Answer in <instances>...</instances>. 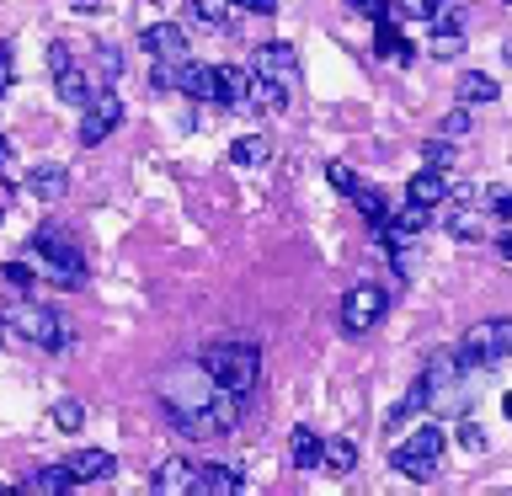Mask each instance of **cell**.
I'll use <instances>...</instances> for the list:
<instances>
[{
	"label": "cell",
	"mask_w": 512,
	"mask_h": 496,
	"mask_svg": "<svg viewBox=\"0 0 512 496\" xmlns=\"http://www.w3.org/2000/svg\"><path fill=\"white\" fill-rule=\"evenodd\" d=\"M352 203H358L363 208V219H368V230H384V219H390V208H384V198H379V192L374 187H358V192H352Z\"/></svg>",
	"instance_id": "cell-27"
},
{
	"label": "cell",
	"mask_w": 512,
	"mask_h": 496,
	"mask_svg": "<svg viewBox=\"0 0 512 496\" xmlns=\"http://www.w3.org/2000/svg\"><path fill=\"white\" fill-rule=\"evenodd\" d=\"M459 54H464V32H459V22H443L432 32V59H459Z\"/></svg>",
	"instance_id": "cell-28"
},
{
	"label": "cell",
	"mask_w": 512,
	"mask_h": 496,
	"mask_svg": "<svg viewBox=\"0 0 512 496\" xmlns=\"http://www.w3.org/2000/svg\"><path fill=\"white\" fill-rule=\"evenodd\" d=\"M6 86H11V48L0 43V96H6Z\"/></svg>",
	"instance_id": "cell-42"
},
{
	"label": "cell",
	"mask_w": 512,
	"mask_h": 496,
	"mask_svg": "<svg viewBox=\"0 0 512 496\" xmlns=\"http://www.w3.org/2000/svg\"><path fill=\"white\" fill-rule=\"evenodd\" d=\"M0 278H6L11 288H32V283H38V272H32L27 262H6V267H0Z\"/></svg>",
	"instance_id": "cell-34"
},
{
	"label": "cell",
	"mask_w": 512,
	"mask_h": 496,
	"mask_svg": "<svg viewBox=\"0 0 512 496\" xmlns=\"http://www.w3.org/2000/svg\"><path fill=\"white\" fill-rule=\"evenodd\" d=\"M374 48L390 64H411V43L400 38V27H390V22H379V38H374Z\"/></svg>",
	"instance_id": "cell-25"
},
{
	"label": "cell",
	"mask_w": 512,
	"mask_h": 496,
	"mask_svg": "<svg viewBox=\"0 0 512 496\" xmlns=\"http://www.w3.org/2000/svg\"><path fill=\"white\" fill-rule=\"evenodd\" d=\"M171 91H187L192 102H219V64L182 59V64H176V86Z\"/></svg>",
	"instance_id": "cell-10"
},
{
	"label": "cell",
	"mask_w": 512,
	"mask_h": 496,
	"mask_svg": "<svg viewBox=\"0 0 512 496\" xmlns=\"http://www.w3.org/2000/svg\"><path fill=\"white\" fill-rule=\"evenodd\" d=\"M267 155H272V144H267L262 134H251V139H235V144H230V160H235V166H262Z\"/></svg>",
	"instance_id": "cell-29"
},
{
	"label": "cell",
	"mask_w": 512,
	"mask_h": 496,
	"mask_svg": "<svg viewBox=\"0 0 512 496\" xmlns=\"http://www.w3.org/2000/svg\"><path fill=\"white\" fill-rule=\"evenodd\" d=\"M443 134H448V139L470 134V112H464V107H454V112H448V118H443Z\"/></svg>",
	"instance_id": "cell-38"
},
{
	"label": "cell",
	"mask_w": 512,
	"mask_h": 496,
	"mask_svg": "<svg viewBox=\"0 0 512 496\" xmlns=\"http://www.w3.org/2000/svg\"><path fill=\"white\" fill-rule=\"evenodd\" d=\"M54 86H59V96H64L70 107H91V96L102 91V86H96V75L75 70V64H70V70H59V75H54Z\"/></svg>",
	"instance_id": "cell-19"
},
{
	"label": "cell",
	"mask_w": 512,
	"mask_h": 496,
	"mask_svg": "<svg viewBox=\"0 0 512 496\" xmlns=\"http://www.w3.org/2000/svg\"><path fill=\"white\" fill-rule=\"evenodd\" d=\"M288 448H294V470H320V464H326V443H320L315 427H294Z\"/></svg>",
	"instance_id": "cell-21"
},
{
	"label": "cell",
	"mask_w": 512,
	"mask_h": 496,
	"mask_svg": "<svg viewBox=\"0 0 512 496\" xmlns=\"http://www.w3.org/2000/svg\"><path fill=\"white\" fill-rule=\"evenodd\" d=\"M192 475H198V464L187 459H166L155 470V491H192Z\"/></svg>",
	"instance_id": "cell-23"
},
{
	"label": "cell",
	"mask_w": 512,
	"mask_h": 496,
	"mask_svg": "<svg viewBox=\"0 0 512 496\" xmlns=\"http://www.w3.org/2000/svg\"><path fill=\"white\" fill-rule=\"evenodd\" d=\"M352 11L368 16V22H384V16L395 11V0H352Z\"/></svg>",
	"instance_id": "cell-36"
},
{
	"label": "cell",
	"mask_w": 512,
	"mask_h": 496,
	"mask_svg": "<svg viewBox=\"0 0 512 496\" xmlns=\"http://www.w3.org/2000/svg\"><path fill=\"white\" fill-rule=\"evenodd\" d=\"M75 486V475L64 470V464H48V470H32L22 480V491H38V496H59V491H70Z\"/></svg>",
	"instance_id": "cell-22"
},
{
	"label": "cell",
	"mask_w": 512,
	"mask_h": 496,
	"mask_svg": "<svg viewBox=\"0 0 512 496\" xmlns=\"http://www.w3.org/2000/svg\"><path fill=\"white\" fill-rule=\"evenodd\" d=\"M64 470L75 475V486H86V480H107L112 470H118V459H112L107 448H80V454L64 459Z\"/></svg>",
	"instance_id": "cell-15"
},
{
	"label": "cell",
	"mask_w": 512,
	"mask_h": 496,
	"mask_svg": "<svg viewBox=\"0 0 512 496\" xmlns=\"http://www.w3.org/2000/svg\"><path fill=\"white\" fill-rule=\"evenodd\" d=\"M502 406H507V416H512V395H507V400H502Z\"/></svg>",
	"instance_id": "cell-45"
},
{
	"label": "cell",
	"mask_w": 512,
	"mask_h": 496,
	"mask_svg": "<svg viewBox=\"0 0 512 496\" xmlns=\"http://www.w3.org/2000/svg\"><path fill=\"white\" fill-rule=\"evenodd\" d=\"M251 80H256V70L219 64V102H224V107H246V102H251Z\"/></svg>",
	"instance_id": "cell-18"
},
{
	"label": "cell",
	"mask_w": 512,
	"mask_h": 496,
	"mask_svg": "<svg viewBox=\"0 0 512 496\" xmlns=\"http://www.w3.org/2000/svg\"><path fill=\"white\" fill-rule=\"evenodd\" d=\"M70 64H75L70 59V43H48V70L59 75V70H70Z\"/></svg>",
	"instance_id": "cell-39"
},
{
	"label": "cell",
	"mask_w": 512,
	"mask_h": 496,
	"mask_svg": "<svg viewBox=\"0 0 512 496\" xmlns=\"http://www.w3.org/2000/svg\"><path fill=\"white\" fill-rule=\"evenodd\" d=\"M235 6L240 11H256V16H272V11H278V0H235Z\"/></svg>",
	"instance_id": "cell-41"
},
{
	"label": "cell",
	"mask_w": 512,
	"mask_h": 496,
	"mask_svg": "<svg viewBox=\"0 0 512 496\" xmlns=\"http://www.w3.org/2000/svg\"><path fill=\"white\" fill-rule=\"evenodd\" d=\"M192 491L198 496H230V491H240V470H230V464H198Z\"/></svg>",
	"instance_id": "cell-17"
},
{
	"label": "cell",
	"mask_w": 512,
	"mask_h": 496,
	"mask_svg": "<svg viewBox=\"0 0 512 496\" xmlns=\"http://www.w3.org/2000/svg\"><path fill=\"white\" fill-rule=\"evenodd\" d=\"M390 464L400 475H411V480H432V475H438V464H443V427L438 422L411 427L406 443L390 448Z\"/></svg>",
	"instance_id": "cell-4"
},
{
	"label": "cell",
	"mask_w": 512,
	"mask_h": 496,
	"mask_svg": "<svg viewBox=\"0 0 512 496\" xmlns=\"http://www.w3.org/2000/svg\"><path fill=\"white\" fill-rule=\"evenodd\" d=\"M496 91H502V86H496L491 75H480V70H464V75H459V102H464V107L496 102Z\"/></svg>",
	"instance_id": "cell-24"
},
{
	"label": "cell",
	"mask_w": 512,
	"mask_h": 496,
	"mask_svg": "<svg viewBox=\"0 0 512 496\" xmlns=\"http://www.w3.org/2000/svg\"><path fill=\"white\" fill-rule=\"evenodd\" d=\"M507 6H512V0H507Z\"/></svg>",
	"instance_id": "cell-46"
},
{
	"label": "cell",
	"mask_w": 512,
	"mask_h": 496,
	"mask_svg": "<svg viewBox=\"0 0 512 496\" xmlns=\"http://www.w3.org/2000/svg\"><path fill=\"white\" fill-rule=\"evenodd\" d=\"M512 352V320H480V326H470V336H464V347H459V358L475 368H491V363H502Z\"/></svg>",
	"instance_id": "cell-7"
},
{
	"label": "cell",
	"mask_w": 512,
	"mask_h": 496,
	"mask_svg": "<svg viewBox=\"0 0 512 496\" xmlns=\"http://www.w3.org/2000/svg\"><path fill=\"white\" fill-rule=\"evenodd\" d=\"M160 406H166L171 427L192 443L224 438V432H235V422H240V395L224 390L203 363L171 368V374L160 379Z\"/></svg>",
	"instance_id": "cell-1"
},
{
	"label": "cell",
	"mask_w": 512,
	"mask_h": 496,
	"mask_svg": "<svg viewBox=\"0 0 512 496\" xmlns=\"http://www.w3.org/2000/svg\"><path fill=\"white\" fill-rule=\"evenodd\" d=\"M246 107H256L262 118H278V112L288 107V86H283V80L256 75V80H251V102H246Z\"/></svg>",
	"instance_id": "cell-20"
},
{
	"label": "cell",
	"mask_w": 512,
	"mask_h": 496,
	"mask_svg": "<svg viewBox=\"0 0 512 496\" xmlns=\"http://www.w3.org/2000/svg\"><path fill=\"white\" fill-rule=\"evenodd\" d=\"M0 326H6L11 336H22V342H32V347H48V352H59L64 342H70L64 320L38 299H11L6 310H0Z\"/></svg>",
	"instance_id": "cell-2"
},
{
	"label": "cell",
	"mask_w": 512,
	"mask_h": 496,
	"mask_svg": "<svg viewBox=\"0 0 512 496\" xmlns=\"http://www.w3.org/2000/svg\"><path fill=\"white\" fill-rule=\"evenodd\" d=\"M502 251H507V256H512V235H507V240H502Z\"/></svg>",
	"instance_id": "cell-44"
},
{
	"label": "cell",
	"mask_w": 512,
	"mask_h": 496,
	"mask_svg": "<svg viewBox=\"0 0 512 496\" xmlns=\"http://www.w3.org/2000/svg\"><path fill=\"white\" fill-rule=\"evenodd\" d=\"M230 11H235V0H192V16L208 27H224L230 22Z\"/></svg>",
	"instance_id": "cell-31"
},
{
	"label": "cell",
	"mask_w": 512,
	"mask_h": 496,
	"mask_svg": "<svg viewBox=\"0 0 512 496\" xmlns=\"http://www.w3.org/2000/svg\"><path fill=\"white\" fill-rule=\"evenodd\" d=\"M251 70L267 75V80H283V86H294V80H299V54L288 43H262V48H256Z\"/></svg>",
	"instance_id": "cell-13"
},
{
	"label": "cell",
	"mask_w": 512,
	"mask_h": 496,
	"mask_svg": "<svg viewBox=\"0 0 512 496\" xmlns=\"http://www.w3.org/2000/svg\"><path fill=\"white\" fill-rule=\"evenodd\" d=\"M352 464H358V443L352 438H326V470L331 475H352Z\"/></svg>",
	"instance_id": "cell-26"
},
{
	"label": "cell",
	"mask_w": 512,
	"mask_h": 496,
	"mask_svg": "<svg viewBox=\"0 0 512 496\" xmlns=\"http://www.w3.org/2000/svg\"><path fill=\"white\" fill-rule=\"evenodd\" d=\"M326 176H331V187H342V192H358V176L347 171V160H331V166H326Z\"/></svg>",
	"instance_id": "cell-37"
},
{
	"label": "cell",
	"mask_w": 512,
	"mask_h": 496,
	"mask_svg": "<svg viewBox=\"0 0 512 496\" xmlns=\"http://www.w3.org/2000/svg\"><path fill=\"white\" fill-rule=\"evenodd\" d=\"M144 54H150L155 64H182L187 59V32L176 27V22H155V27H144Z\"/></svg>",
	"instance_id": "cell-11"
},
{
	"label": "cell",
	"mask_w": 512,
	"mask_h": 496,
	"mask_svg": "<svg viewBox=\"0 0 512 496\" xmlns=\"http://www.w3.org/2000/svg\"><path fill=\"white\" fill-rule=\"evenodd\" d=\"M438 11H443V0H395V16H406V22H427Z\"/></svg>",
	"instance_id": "cell-32"
},
{
	"label": "cell",
	"mask_w": 512,
	"mask_h": 496,
	"mask_svg": "<svg viewBox=\"0 0 512 496\" xmlns=\"http://www.w3.org/2000/svg\"><path fill=\"white\" fill-rule=\"evenodd\" d=\"M48 422H54L59 432H80V427H86V406H80V400H54Z\"/></svg>",
	"instance_id": "cell-30"
},
{
	"label": "cell",
	"mask_w": 512,
	"mask_h": 496,
	"mask_svg": "<svg viewBox=\"0 0 512 496\" xmlns=\"http://www.w3.org/2000/svg\"><path fill=\"white\" fill-rule=\"evenodd\" d=\"M459 438H464V448H486V432H480L475 422H459Z\"/></svg>",
	"instance_id": "cell-40"
},
{
	"label": "cell",
	"mask_w": 512,
	"mask_h": 496,
	"mask_svg": "<svg viewBox=\"0 0 512 496\" xmlns=\"http://www.w3.org/2000/svg\"><path fill=\"white\" fill-rule=\"evenodd\" d=\"M118 123H123V102H118L112 91H96L91 107H80V128H75V134H80V144L91 150V144H102Z\"/></svg>",
	"instance_id": "cell-9"
},
{
	"label": "cell",
	"mask_w": 512,
	"mask_h": 496,
	"mask_svg": "<svg viewBox=\"0 0 512 496\" xmlns=\"http://www.w3.org/2000/svg\"><path fill=\"white\" fill-rule=\"evenodd\" d=\"M27 192H32V198H43V203H59L64 192H70V171H64L59 160H43V166L27 171Z\"/></svg>",
	"instance_id": "cell-14"
},
{
	"label": "cell",
	"mask_w": 512,
	"mask_h": 496,
	"mask_svg": "<svg viewBox=\"0 0 512 496\" xmlns=\"http://www.w3.org/2000/svg\"><path fill=\"white\" fill-rule=\"evenodd\" d=\"M422 160H427V166H454V144H448V134L443 139H427L422 144Z\"/></svg>",
	"instance_id": "cell-33"
},
{
	"label": "cell",
	"mask_w": 512,
	"mask_h": 496,
	"mask_svg": "<svg viewBox=\"0 0 512 496\" xmlns=\"http://www.w3.org/2000/svg\"><path fill=\"white\" fill-rule=\"evenodd\" d=\"M6 166H11V139L0 134V171H6Z\"/></svg>",
	"instance_id": "cell-43"
},
{
	"label": "cell",
	"mask_w": 512,
	"mask_h": 496,
	"mask_svg": "<svg viewBox=\"0 0 512 496\" xmlns=\"http://www.w3.org/2000/svg\"><path fill=\"white\" fill-rule=\"evenodd\" d=\"M427 224H432V214H427L422 203H411V198H406L400 208H390V219H384L379 240H384V246H406V240H411V235H422Z\"/></svg>",
	"instance_id": "cell-12"
},
{
	"label": "cell",
	"mask_w": 512,
	"mask_h": 496,
	"mask_svg": "<svg viewBox=\"0 0 512 496\" xmlns=\"http://www.w3.org/2000/svg\"><path fill=\"white\" fill-rule=\"evenodd\" d=\"M480 203H486V192H480V187H448V198H443L448 235H454V240H480V235H486L491 208H480Z\"/></svg>",
	"instance_id": "cell-6"
},
{
	"label": "cell",
	"mask_w": 512,
	"mask_h": 496,
	"mask_svg": "<svg viewBox=\"0 0 512 496\" xmlns=\"http://www.w3.org/2000/svg\"><path fill=\"white\" fill-rule=\"evenodd\" d=\"M384 315H390V294L379 283H352L342 294V331L347 336H368Z\"/></svg>",
	"instance_id": "cell-5"
},
{
	"label": "cell",
	"mask_w": 512,
	"mask_h": 496,
	"mask_svg": "<svg viewBox=\"0 0 512 496\" xmlns=\"http://www.w3.org/2000/svg\"><path fill=\"white\" fill-rule=\"evenodd\" d=\"M32 251L43 256V267L54 272L59 283H80V278H86V256H80V246L64 230H54V224L32 235Z\"/></svg>",
	"instance_id": "cell-8"
},
{
	"label": "cell",
	"mask_w": 512,
	"mask_h": 496,
	"mask_svg": "<svg viewBox=\"0 0 512 496\" xmlns=\"http://www.w3.org/2000/svg\"><path fill=\"white\" fill-rule=\"evenodd\" d=\"M198 363L224 384V390H235V395H246L256 384V374H262V352H256L251 342H208L198 352Z\"/></svg>",
	"instance_id": "cell-3"
},
{
	"label": "cell",
	"mask_w": 512,
	"mask_h": 496,
	"mask_svg": "<svg viewBox=\"0 0 512 496\" xmlns=\"http://www.w3.org/2000/svg\"><path fill=\"white\" fill-rule=\"evenodd\" d=\"M486 208H491V219H512V187H491Z\"/></svg>",
	"instance_id": "cell-35"
},
{
	"label": "cell",
	"mask_w": 512,
	"mask_h": 496,
	"mask_svg": "<svg viewBox=\"0 0 512 496\" xmlns=\"http://www.w3.org/2000/svg\"><path fill=\"white\" fill-rule=\"evenodd\" d=\"M406 198L422 203V208H443V198H448V176H443V166L416 171L411 182H406Z\"/></svg>",
	"instance_id": "cell-16"
}]
</instances>
